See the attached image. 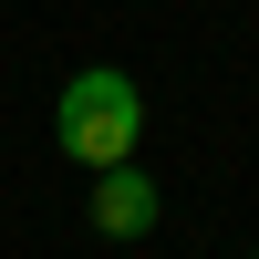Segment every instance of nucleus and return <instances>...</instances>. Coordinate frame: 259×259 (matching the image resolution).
I'll list each match as a JSON object with an SVG mask.
<instances>
[{
    "instance_id": "obj_1",
    "label": "nucleus",
    "mask_w": 259,
    "mask_h": 259,
    "mask_svg": "<svg viewBox=\"0 0 259 259\" xmlns=\"http://www.w3.org/2000/svg\"><path fill=\"white\" fill-rule=\"evenodd\" d=\"M52 135H62V156H73L83 177L135 166V145H145V94H135V73H114V62L62 73V94H52Z\"/></svg>"
},
{
    "instance_id": "obj_2",
    "label": "nucleus",
    "mask_w": 259,
    "mask_h": 259,
    "mask_svg": "<svg viewBox=\"0 0 259 259\" xmlns=\"http://www.w3.org/2000/svg\"><path fill=\"white\" fill-rule=\"evenodd\" d=\"M156 228V177L145 166H104L94 177V239H145Z\"/></svg>"
},
{
    "instance_id": "obj_3",
    "label": "nucleus",
    "mask_w": 259,
    "mask_h": 259,
    "mask_svg": "<svg viewBox=\"0 0 259 259\" xmlns=\"http://www.w3.org/2000/svg\"><path fill=\"white\" fill-rule=\"evenodd\" d=\"M249 259H259V249H249Z\"/></svg>"
}]
</instances>
